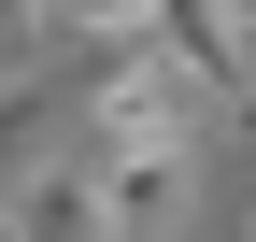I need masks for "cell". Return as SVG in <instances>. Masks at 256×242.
I'll return each mask as SVG.
<instances>
[{"label": "cell", "instance_id": "6da1fadb", "mask_svg": "<svg viewBox=\"0 0 256 242\" xmlns=\"http://www.w3.org/2000/svg\"><path fill=\"white\" fill-rule=\"evenodd\" d=\"M72 142H86V57H14L0 72V186H28Z\"/></svg>", "mask_w": 256, "mask_h": 242}, {"label": "cell", "instance_id": "7a4b0ae2", "mask_svg": "<svg viewBox=\"0 0 256 242\" xmlns=\"http://www.w3.org/2000/svg\"><path fill=\"white\" fill-rule=\"evenodd\" d=\"M156 43L200 72L214 128H242V114H256V28H242V0H156Z\"/></svg>", "mask_w": 256, "mask_h": 242}, {"label": "cell", "instance_id": "3957f363", "mask_svg": "<svg viewBox=\"0 0 256 242\" xmlns=\"http://www.w3.org/2000/svg\"><path fill=\"white\" fill-rule=\"evenodd\" d=\"M0 214H14V242H114V200H100V157H43L28 186H0Z\"/></svg>", "mask_w": 256, "mask_h": 242}, {"label": "cell", "instance_id": "277c9868", "mask_svg": "<svg viewBox=\"0 0 256 242\" xmlns=\"http://www.w3.org/2000/svg\"><path fill=\"white\" fill-rule=\"evenodd\" d=\"M100 200H114V242H171V228H185V200H200V142L100 157Z\"/></svg>", "mask_w": 256, "mask_h": 242}, {"label": "cell", "instance_id": "5b68a950", "mask_svg": "<svg viewBox=\"0 0 256 242\" xmlns=\"http://www.w3.org/2000/svg\"><path fill=\"white\" fill-rule=\"evenodd\" d=\"M57 43H72V57H128V43H156V0H57Z\"/></svg>", "mask_w": 256, "mask_h": 242}, {"label": "cell", "instance_id": "8992f818", "mask_svg": "<svg viewBox=\"0 0 256 242\" xmlns=\"http://www.w3.org/2000/svg\"><path fill=\"white\" fill-rule=\"evenodd\" d=\"M43 43V0H0V57H28Z\"/></svg>", "mask_w": 256, "mask_h": 242}, {"label": "cell", "instance_id": "52a82bcc", "mask_svg": "<svg viewBox=\"0 0 256 242\" xmlns=\"http://www.w3.org/2000/svg\"><path fill=\"white\" fill-rule=\"evenodd\" d=\"M0 242H14V214H0Z\"/></svg>", "mask_w": 256, "mask_h": 242}, {"label": "cell", "instance_id": "ba28073f", "mask_svg": "<svg viewBox=\"0 0 256 242\" xmlns=\"http://www.w3.org/2000/svg\"><path fill=\"white\" fill-rule=\"evenodd\" d=\"M242 28H256V0H242Z\"/></svg>", "mask_w": 256, "mask_h": 242}, {"label": "cell", "instance_id": "9c48e42d", "mask_svg": "<svg viewBox=\"0 0 256 242\" xmlns=\"http://www.w3.org/2000/svg\"><path fill=\"white\" fill-rule=\"evenodd\" d=\"M43 14H57V0H43Z\"/></svg>", "mask_w": 256, "mask_h": 242}]
</instances>
